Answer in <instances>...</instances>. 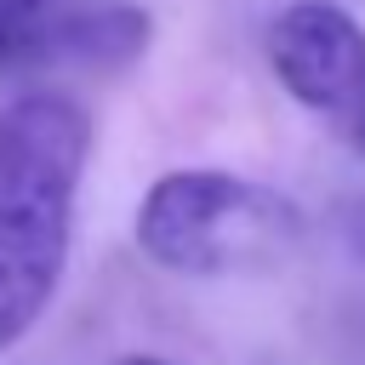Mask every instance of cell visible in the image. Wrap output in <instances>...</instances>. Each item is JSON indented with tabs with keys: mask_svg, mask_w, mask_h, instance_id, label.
Returning <instances> with one entry per match:
<instances>
[{
	"mask_svg": "<svg viewBox=\"0 0 365 365\" xmlns=\"http://www.w3.org/2000/svg\"><path fill=\"white\" fill-rule=\"evenodd\" d=\"M91 160V114L68 91L0 97V354L57 302L74 251V205Z\"/></svg>",
	"mask_w": 365,
	"mask_h": 365,
	"instance_id": "cell-1",
	"label": "cell"
},
{
	"mask_svg": "<svg viewBox=\"0 0 365 365\" xmlns=\"http://www.w3.org/2000/svg\"><path fill=\"white\" fill-rule=\"evenodd\" d=\"M131 234L137 251L165 274L245 279V274H279L302 251L308 217L274 182L222 165H182L148 182Z\"/></svg>",
	"mask_w": 365,
	"mask_h": 365,
	"instance_id": "cell-2",
	"label": "cell"
},
{
	"mask_svg": "<svg viewBox=\"0 0 365 365\" xmlns=\"http://www.w3.org/2000/svg\"><path fill=\"white\" fill-rule=\"evenodd\" d=\"M268 68L314 114H365V23L336 0H291L268 23Z\"/></svg>",
	"mask_w": 365,
	"mask_h": 365,
	"instance_id": "cell-3",
	"label": "cell"
},
{
	"mask_svg": "<svg viewBox=\"0 0 365 365\" xmlns=\"http://www.w3.org/2000/svg\"><path fill=\"white\" fill-rule=\"evenodd\" d=\"M148 34H154V23L131 0H57L29 23L11 68H91V74H103V68L137 63L148 51Z\"/></svg>",
	"mask_w": 365,
	"mask_h": 365,
	"instance_id": "cell-4",
	"label": "cell"
},
{
	"mask_svg": "<svg viewBox=\"0 0 365 365\" xmlns=\"http://www.w3.org/2000/svg\"><path fill=\"white\" fill-rule=\"evenodd\" d=\"M34 17L40 11H29L23 0H0V68H11V57H17V46H23Z\"/></svg>",
	"mask_w": 365,
	"mask_h": 365,
	"instance_id": "cell-5",
	"label": "cell"
},
{
	"mask_svg": "<svg viewBox=\"0 0 365 365\" xmlns=\"http://www.w3.org/2000/svg\"><path fill=\"white\" fill-rule=\"evenodd\" d=\"M342 234H348V251L365 262V200H354V205L342 211Z\"/></svg>",
	"mask_w": 365,
	"mask_h": 365,
	"instance_id": "cell-6",
	"label": "cell"
},
{
	"mask_svg": "<svg viewBox=\"0 0 365 365\" xmlns=\"http://www.w3.org/2000/svg\"><path fill=\"white\" fill-rule=\"evenodd\" d=\"M114 365H171V359H154V354H125V359H114Z\"/></svg>",
	"mask_w": 365,
	"mask_h": 365,
	"instance_id": "cell-7",
	"label": "cell"
},
{
	"mask_svg": "<svg viewBox=\"0 0 365 365\" xmlns=\"http://www.w3.org/2000/svg\"><path fill=\"white\" fill-rule=\"evenodd\" d=\"M354 148H359V154H365V114H359V120H354Z\"/></svg>",
	"mask_w": 365,
	"mask_h": 365,
	"instance_id": "cell-8",
	"label": "cell"
},
{
	"mask_svg": "<svg viewBox=\"0 0 365 365\" xmlns=\"http://www.w3.org/2000/svg\"><path fill=\"white\" fill-rule=\"evenodd\" d=\"M23 6H29V11H46V6H57V0H23Z\"/></svg>",
	"mask_w": 365,
	"mask_h": 365,
	"instance_id": "cell-9",
	"label": "cell"
}]
</instances>
